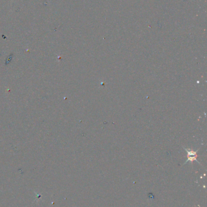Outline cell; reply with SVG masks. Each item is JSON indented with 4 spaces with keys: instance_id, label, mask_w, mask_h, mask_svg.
<instances>
[{
    "instance_id": "6da1fadb",
    "label": "cell",
    "mask_w": 207,
    "mask_h": 207,
    "mask_svg": "<svg viewBox=\"0 0 207 207\" xmlns=\"http://www.w3.org/2000/svg\"><path fill=\"white\" fill-rule=\"evenodd\" d=\"M185 149L187 152V156H188V159H187V162H188V161L193 162L194 161L198 162L197 160V155H196L197 152H194L193 150H188V149H186V148H185Z\"/></svg>"
}]
</instances>
